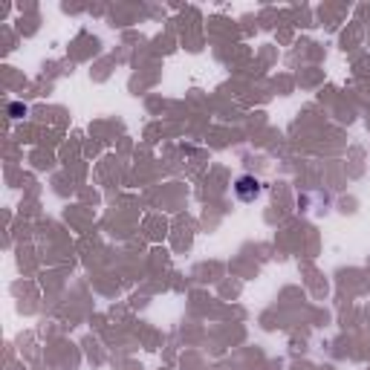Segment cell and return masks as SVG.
<instances>
[{"label": "cell", "instance_id": "obj_1", "mask_svg": "<svg viewBox=\"0 0 370 370\" xmlns=\"http://www.w3.org/2000/svg\"><path fill=\"white\" fill-rule=\"evenodd\" d=\"M260 191H264V185H260V180H255L252 173H243V177H237V183H234V194L241 203H255L260 197Z\"/></svg>", "mask_w": 370, "mask_h": 370}, {"label": "cell", "instance_id": "obj_2", "mask_svg": "<svg viewBox=\"0 0 370 370\" xmlns=\"http://www.w3.org/2000/svg\"><path fill=\"white\" fill-rule=\"evenodd\" d=\"M9 113H12L15 119H20V116L27 113V107H24V104H12V107H9Z\"/></svg>", "mask_w": 370, "mask_h": 370}]
</instances>
